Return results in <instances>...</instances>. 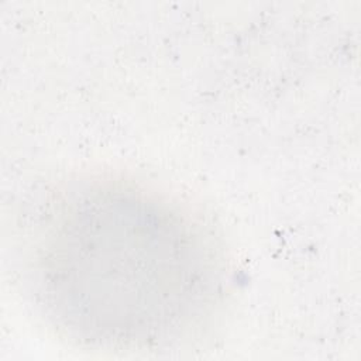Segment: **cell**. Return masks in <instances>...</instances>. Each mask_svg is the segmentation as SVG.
Masks as SVG:
<instances>
[{"label": "cell", "mask_w": 361, "mask_h": 361, "mask_svg": "<svg viewBox=\"0 0 361 361\" xmlns=\"http://www.w3.org/2000/svg\"><path fill=\"white\" fill-rule=\"evenodd\" d=\"M213 267L195 227L124 186L75 195L38 250V292L69 334L104 345L171 338L206 305Z\"/></svg>", "instance_id": "1"}]
</instances>
